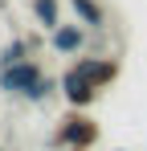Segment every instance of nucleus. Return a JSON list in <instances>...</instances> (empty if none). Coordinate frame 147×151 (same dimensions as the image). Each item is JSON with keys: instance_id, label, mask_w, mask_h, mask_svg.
Here are the masks:
<instances>
[{"instance_id": "1", "label": "nucleus", "mask_w": 147, "mask_h": 151, "mask_svg": "<svg viewBox=\"0 0 147 151\" xmlns=\"http://www.w3.org/2000/svg\"><path fill=\"white\" fill-rule=\"evenodd\" d=\"M57 147H94L98 143V123L82 110V106H70V114L57 123V135H53Z\"/></svg>"}, {"instance_id": "2", "label": "nucleus", "mask_w": 147, "mask_h": 151, "mask_svg": "<svg viewBox=\"0 0 147 151\" xmlns=\"http://www.w3.org/2000/svg\"><path fill=\"white\" fill-rule=\"evenodd\" d=\"M41 78H45V70H41L37 61L24 57V61H17V65H4V70H0V90H4V94H21V98H29V90H33Z\"/></svg>"}, {"instance_id": "3", "label": "nucleus", "mask_w": 147, "mask_h": 151, "mask_svg": "<svg viewBox=\"0 0 147 151\" xmlns=\"http://www.w3.org/2000/svg\"><path fill=\"white\" fill-rule=\"evenodd\" d=\"M61 94H66V102H70V106H82V110H86V106L98 98V86H94L86 74H78V70L70 65V70L61 74Z\"/></svg>"}, {"instance_id": "4", "label": "nucleus", "mask_w": 147, "mask_h": 151, "mask_svg": "<svg viewBox=\"0 0 147 151\" xmlns=\"http://www.w3.org/2000/svg\"><path fill=\"white\" fill-rule=\"evenodd\" d=\"M74 70H78V74H86L98 90H102V86H110V82L119 78V61H115V57H78V61H74Z\"/></svg>"}, {"instance_id": "5", "label": "nucleus", "mask_w": 147, "mask_h": 151, "mask_svg": "<svg viewBox=\"0 0 147 151\" xmlns=\"http://www.w3.org/2000/svg\"><path fill=\"white\" fill-rule=\"evenodd\" d=\"M49 45H53L57 53L70 57V53H78L82 45H86V29H82V25H57L53 37H49Z\"/></svg>"}, {"instance_id": "6", "label": "nucleus", "mask_w": 147, "mask_h": 151, "mask_svg": "<svg viewBox=\"0 0 147 151\" xmlns=\"http://www.w3.org/2000/svg\"><path fill=\"white\" fill-rule=\"evenodd\" d=\"M70 4H74L78 21H82L86 29H102V21H106V17H102V4H98V0H70Z\"/></svg>"}, {"instance_id": "7", "label": "nucleus", "mask_w": 147, "mask_h": 151, "mask_svg": "<svg viewBox=\"0 0 147 151\" xmlns=\"http://www.w3.org/2000/svg\"><path fill=\"white\" fill-rule=\"evenodd\" d=\"M33 12H37L41 29H49V33L61 25V21H57V0H33Z\"/></svg>"}, {"instance_id": "8", "label": "nucleus", "mask_w": 147, "mask_h": 151, "mask_svg": "<svg viewBox=\"0 0 147 151\" xmlns=\"http://www.w3.org/2000/svg\"><path fill=\"white\" fill-rule=\"evenodd\" d=\"M24 53H29V45H24V41H8V45L0 49V70H4V65H17V61H24Z\"/></svg>"}, {"instance_id": "9", "label": "nucleus", "mask_w": 147, "mask_h": 151, "mask_svg": "<svg viewBox=\"0 0 147 151\" xmlns=\"http://www.w3.org/2000/svg\"><path fill=\"white\" fill-rule=\"evenodd\" d=\"M57 86H61V82H53V78H41V82H37V86H33V90H29V102H45L49 94H53V90H57Z\"/></svg>"}, {"instance_id": "10", "label": "nucleus", "mask_w": 147, "mask_h": 151, "mask_svg": "<svg viewBox=\"0 0 147 151\" xmlns=\"http://www.w3.org/2000/svg\"><path fill=\"white\" fill-rule=\"evenodd\" d=\"M74 151H90V147H74Z\"/></svg>"}, {"instance_id": "11", "label": "nucleus", "mask_w": 147, "mask_h": 151, "mask_svg": "<svg viewBox=\"0 0 147 151\" xmlns=\"http://www.w3.org/2000/svg\"><path fill=\"white\" fill-rule=\"evenodd\" d=\"M0 151H4V147H0Z\"/></svg>"}]
</instances>
